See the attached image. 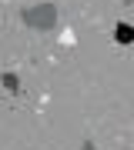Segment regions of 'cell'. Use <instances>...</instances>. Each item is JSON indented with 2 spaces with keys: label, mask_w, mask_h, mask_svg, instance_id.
<instances>
[{
  "label": "cell",
  "mask_w": 134,
  "mask_h": 150,
  "mask_svg": "<svg viewBox=\"0 0 134 150\" xmlns=\"http://www.w3.org/2000/svg\"><path fill=\"white\" fill-rule=\"evenodd\" d=\"M24 23L37 30H54L57 27V7L54 4H37V7H24Z\"/></svg>",
  "instance_id": "cell-1"
},
{
  "label": "cell",
  "mask_w": 134,
  "mask_h": 150,
  "mask_svg": "<svg viewBox=\"0 0 134 150\" xmlns=\"http://www.w3.org/2000/svg\"><path fill=\"white\" fill-rule=\"evenodd\" d=\"M114 40L118 43H131L134 40V27L131 23H118V27H114Z\"/></svg>",
  "instance_id": "cell-2"
},
{
  "label": "cell",
  "mask_w": 134,
  "mask_h": 150,
  "mask_svg": "<svg viewBox=\"0 0 134 150\" xmlns=\"http://www.w3.org/2000/svg\"><path fill=\"white\" fill-rule=\"evenodd\" d=\"M4 83L10 87V90H17V74H4Z\"/></svg>",
  "instance_id": "cell-3"
},
{
  "label": "cell",
  "mask_w": 134,
  "mask_h": 150,
  "mask_svg": "<svg viewBox=\"0 0 134 150\" xmlns=\"http://www.w3.org/2000/svg\"><path fill=\"white\" fill-rule=\"evenodd\" d=\"M80 150H97V147H94V144H91V140H87V144H84V147H80Z\"/></svg>",
  "instance_id": "cell-4"
}]
</instances>
